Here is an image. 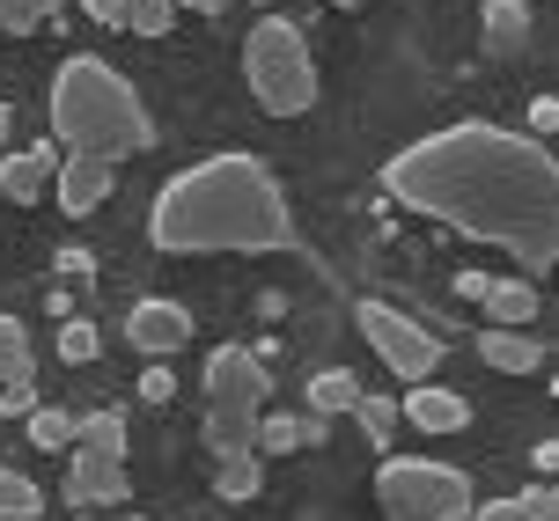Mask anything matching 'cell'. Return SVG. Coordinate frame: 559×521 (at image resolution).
Here are the masks:
<instances>
[{
    "mask_svg": "<svg viewBox=\"0 0 559 521\" xmlns=\"http://www.w3.org/2000/svg\"><path fill=\"white\" fill-rule=\"evenodd\" d=\"M29 330L15 316H0V383H29Z\"/></svg>",
    "mask_w": 559,
    "mask_h": 521,
    "instance_id": "603a6c76",
    "label": "cell"
},
{
    "mask_svg": "<svg viewBox=\"0 0 559 521\" xmlns=\"http://www.w3.org/2000/svg\"><path fill=\"white\" fill-rule=\"evenodd\" d=\"M354 397H361V375H354V367H324V375L309 383V412L338 419V412H354Z\"/></svg>",
    "mask_w": 559,
    "mask_h": 521,
    "instance_id": "e0dca14e",
    "label": "cell"
},
{
    "mask_svg": "<svg viewBox=\"0 0 559 521\" xmlns=\"http://www.w3.org/2000/svg\"><path fill=\"white\" fill-rule=\"evenodd\" d=\"M324 440H332V419L309 412V419H302V448H324Z\"/></svg>",
    "mask_w": 559,
    "mask_h": 521,
    "instance_id": "1f68e13d",
    "label": "cell"
},
{
    "mask_svg": "<svg viewBox=\"0 0 559 521\" xmlns=\"http://www.w3.org/2000/svg\"><path fill=\"white\" fill-rule=\"evenodd\" d=\"M126 521H140V514H126Z\"/></svg>",
    "mask_w": 559,
    "mask_h": 521,
    "instance_id": "74e56055",
    "label": "cell"
},
{
    "mask_svg": "<svg viewBox=\"0 0 559 521\" xmlns=\"http://www.w3.org/2000/svg\"><path fill=\"white\" fill-rule=\"evenodd\" d=\"M383 192L419 220H442L515 265H559V155L508 125H442L383 162Z\"/></svg>",
    "mask_w": 559,
    "mask_h": 521,
    "instance_id": "6da1fadb",
    "label": "cell"
},
{
    "mask_svg": "<svg viewBox=\"0 0 559 521\" xmlns=\"http://www.w3.org/2000/svg\"><path fill=\"white\" fill-rule=\"evenodd\" d=\"M531 125H537V140L559 133V96H537V104H531Z\"/></svg>",
    "mask_w": 559,
    "mask_h": 521,
    "instance_id": "f546056e",
    "label": "cell"
},
{
    "mask_svg": "<svg viewBox=\"0 0 559 521\" xmlns=\"http://www.w3.org/2000/svg\"><path fill=\"white\" fill-rule=\"evenodd\" d=\"M45 104H52V133L67 140V155H96L118 169L155 147V118L140 104V88L104 59H67Z\"/></svg>",
    "mask_w": 559,
    "mask_h": 521,
    "instance_id": "3957f363",
    "label": "cell"
},
{
    "mask_svg": "<svg viewBox=\"0 0 559 521\" xmlns=\"http://www.w3.org/2000/svg\"><path fill=\"white\" fill-rule=\"evenodd\" d=\"M523 37H531V0H486V45L523 52Z\"/></svg>",
    "mask_w": 559,
    "mask_h": 521,
    "instance_id": "2e32d148",
    "label": "cell"
},
{
    "mask_svg": "<svg viewBox=\"0 0 559 521\" xmlns=\"http://www.w3.org/2000/svg\"><path fill=\"white\" fill-rule=\"evenodd\" d=\"M37 514H45L37 477H23V470H0V521H37Z\"/></svg>",
    "mask_w": 559,
    "mask_h": 521,
    "instance_id": "ac0fdd59",
    "label": "cell"
},
{
    "mask_svg": "<svg viewBox=\"0 0 559 521\" xmlns=\"http://www.w3.org/2000/svg\"><path fill=\"white\" fill-rule=\"evenodd\" d=\"M192 330L199 324H192L185 302H133V316H126V346H140L147 360H163V353H177Z\"/></svg>",
    "mask_w": 559,
    "mask_h": 521,
    "instance_id": "9c48e42d",
    "label": "cell"
},
{
    "mask_svg": "<svg viewBox=\"0 0 559 521\" xmlns=\"http://www.w3.org/2000/svg\"><path fill=\"white\" fill-rule=\"evenodd\" d=\"M0 412L29 419V412H37V389H29V383H0Z\"/></svg>",
    "mask_w": 559,
    "mask_h": 521,
    "instance_id": "f1b7e54d",
    "label": "cell"
},
{
    "mask_svg": "<svg viewBox=\"0 0 559 521\" xmlns=\"http://www.w3.org/2000/svg\"><path fill=\"white\" fill-rule=\"evenodd\" d=\"M82 8L104 29H133V37H169V23H177L169 0H82Z\"/></svg>",
    "mask_w": 559,
    "mask_h": 521,
    "instance_id": "4fadbf2b",
    "label": "cell"
},
{
    "mask_svg": "<svg viewBox=\"0 0 559 521\" xmlns=\"http://www.w3.org/2000/svg\"><path fill=\"white\" fill-rule=\"evenodd\" d=\"M537 470H545V477H559V440H545V448H537Z\"/></svg>",
    "mask_w": 559,
    "mask_h": 521,
    "instance_id": "d6a6232c",
    "label": "cell"
},
{
    "mask_svg": "<svg viewBox=\"0 0 559 521\" xmlns=\"http://www.w3.org/2000/svg\"><path fill=\"white\" fill-rule=\"evenodd\" d=\"M464 521H537V514L523 507V499H486V507H472Z\"/></svg>",
    "mask_w": 559,
    "mask_h": 521,
    "instance_id": "4316f807",
    "label": "cell"
},
{
    "mask_svg": "<svg viewBox=\"0 0 559 521\" xmlns=\"http://www.w3.org/2000/svg\"><path fill=\"white\" fill-rule=\"evenodd\" d=\"M338 8H361V0H338Z\"/></svg>",
    "mask_w": 559,
    "mask_h": 521,
    "instance_id": "8d00e7d4",
    "label": "cell"
},
{
    "mask_svg": "<svg viewBox=\"0 0 559 521\" xmlns=\"http://www.w3.org/2000/svg\"><path fill=\"white\" fill-rule=\"evenodd\" d=\"M265 360L243 346H214L206 360V456H258V419H265Z\"/></svg>",
    "mask_w": 559,
    "mask_h": 521,
    "instance_id": "277c9868",
    "label": "cell"
},
{
    "mask_svg": "<svg viewBox=\"0 0 559 521\" xmlns=\"http://www.w3.org/2000/svg\"><path fill=\"white\" fill-rule=\"evenodd\" d=\"M478 302H486V324H493V330H523L537 316V287H531V279H493Z\"/></svg>",
    "mask_w": 559,
    "mask_h": 521,
    "instance_id": "9a60e30c",
    "label": "cell"
},
{
    "mask_svg": "<svg viewBox=\"0 0 559 521\" xmlns=\"http://www.w3.org/2000/svg\"><path fill=\"white\" fill-rule=\"evenodd\" d=\"M354 324H361V338L383 353V367H391L405 389H413V383H435V367H442V338H435V330H419L405 308L361 302V308H354Z\"/></svg>",
    "mask_w": 559,
    "mask_h": 521,
    "instance_id": "52a82bcc",
    "label": "cell"
},
{
    "mask_svg": "<svg viewBox=\"0 0 559 521\" xmlns=\"http://www.w3.org/2000/svg\"><path fill=\"white\" fill-rule=\"evenodd\" d=\"M74 448H96V456H126V419H118V412H88V419H74Z\"/></svg>",
    "mask_w": 559,
    "mask_h": 521,
    "instance_id": "ffe728a7",
    "label": "cell"
},
{
    "mask_svg": "<svg viewBox=\"0 0 559 521\" xmlns=\"http://www.w3.org/2000/svg\"><path fill=\"white\" fill-rule=\"evenodd\" d=\"M243 82H251L265 118H302L317 104V59H309L302 23H287V15L251 23V37H243Z\"/></svg>",
    "mask_w": 559,
    "mask_h": 521,
    "instance_id": "5b68a950",
    "label": "cell"
},
{
    "mask_svg": "<svg viewBox=\"0 0 559 521\" xmlns=\"http://www.w3.org/2000/svg\"><path fill=\"white\" fill-rule=\"evenodd\" d=\"M397 419H413L419 434H464V426H472V404L442 383H413L397 397Z\"/></svg>",
    "mask_w": 559,
    "mask_h": 521,
    "instance_id": "30bf717a",
    "label": "cell"
},
{
    "mask_svg": "<svg viewBox=\"0 0 559 521\" xmlns=\"http://www.w3.org/2000/svg\"><path fill=\"white\" fill-rule=\"evenodd\" d=\"M140 397H147V404H169V397H177V375H169L163 360H155V367L140 375Z\"/></svg>",
    "mask_w": 559,
    "mask_h": 521,
    "instance_id": "83f0119b",
    "label": "cell"
},
{
    "mask_svg": "<svg viewBox=\"0 0 559 521\" xmlns=\"http://www.w3.org/2000/svg\"><path fill=\"white\" fill-rule=\"evenodd\" d=\"M258 448H265V456H302V419L265 412L258 419Z\"/></svg>",
    "mask_w": 559,
    "mask_h": 521,
    "instance_id": "cb8c5ba5",
    "label": "cell"
},
{
    "mask_svg": "<svg viewBox=\"0 0 559 521\" xmlns=\"http://www.w3.org/2000/svg\"><path fill=\"white\" fill-rule=\"evenodd\" d=\"M0 147H8V104H0Z\"/></svg>",
    "mask_w": 559,
    "mask_h": 521,
    "instance_id": "e575fe53",
    "label": "cell"
},
{
    "mask_svg": "<svg viewBox=\"0 0 559 521\" xmlns=\"http://www.w3.org/2000/svg\"><path fill=\"white\" fill-rule=\"evenodd\" d=\"M52 198H59L74 220L96 214V206L111 198V162H96V155H67V162L52 169Z\"/></svg>",
    "mask_w": 559,
    "mask_h": 521,
    "instance_id": "8fae6325",
    "label": "cell"
},
{
    "mask_svg": "<svg viewBox=\"0 0 559 521\" xmlns=\"http://www.w3.org/2000/svg\"><path fill=\"white\" fill-rule=\"evenodd\" d=\"M383 521H464L472 514V477L435 456H391L376 470Z\"/></svg>",
    "mask_w": 559,
    "mask_h": 521,
    "instance_id": "8992f818",
    "label": "cell"
},
{
    "mask_svg": "<svg viewBox=\"0 0 559 521\" xmlns=\"http://www.w3.org/2000/svg\"><path fill=\"white\" fill-rule=\"evenodd\" d=\"M52 169H59V147H15L0 162V192L15 198V206H29V198L52 192Z\"/></svg>",
    "mask_w": 559,
    "mask_h": 521,
    "instance_id": "7c38bea8",
    "label": "cell"
},
{
    "mask_svg": "<svg viewBox=\"0 0 559 521\" xmlns=\"http://www.w3.org/2000/svg\"><path fill=\"white\" fill-rule=\"evenodd\" d=\"M478 360L501 367V375H537L545 367V346L523 338V330H478Z\"/></svg>",
    "mask_w": 559,
    "mask_h": 521,
    "instance_id": "5bb4252c",
    "label": "cell"
},
{
    "mask_svg": "<svg viewBox=\"0 0 559 521\" xmlns=\"http://www.w3.org/2000/svg\"><path fill=\"white\" fill-rule=\"evenodd\" d=\"M23 426H29V448H45V456H67V440H74V419L59 412V404H37Z\"/></svg>",
    "mask_w": 559,
    "mask_h": 521,
    "instance_id": "7402d4cb",
    "label": "cell"
},
{
    "mask_svg": "<svg viewBox=\"0 0 559 521\" xmlns=\"http://www.w3.org/2000/svg\"><path fill=\"white\" fill-rule=\"evenodd\" d=\"M74 521H96V514H88V507H82V514H74Z\"/></svg>",
    "mask_w": 559,
    "mask_h": 521,
    "instance_id": "d590c367",
    "label": "cell"
},
{
    "mask_svg": "<svg viewBox=\"0 0 559 521\" xmlns=\"http://www.w3.org/2000/svg\"><path fill=\"white\" fill-rule=\"evenodd\" d=\"M147 235H155V250H169V257H214V250L265 257V250L302 243L280 177L258 162V155H206V162L177 169L163 192H155Z\"/></svg>",
    "mask_w": 559,
    "mask_h": 521,
    "instance_id": "7a4b0ae2",
    "label": "cell"
},
{
    "mask_svg": "<svg viewBox=\"0 0 559 521\" xmlns=\"http://www.w3.org/2000/svg\"><path fill=\"white\" fill-rule=\"evenodd\" d=\"M52 8H59V0H0V29H15V37H23V29H37Z\"/></svg>",
    "mask_w": 559,
    "mask_h": 521,
    "instance_id": "484cf974",
    "label": "cell"
},
{
    "mask_svg": "<svg viewBox=\"0 0 559 521\" xmlns=\"http://www.w3.org/2000/svg\"><path fill=\"white\" fill-rule=\"evenodd\" d=\"M67 499H74V507H126V499H133L126 456H96V448H74V463H67Z\"/></svg>",
    "mask_w": 559,
    "mask_h": 521,
    "instance_id": "ba28073f",
    "label": "cell"
},
{
    "mask_svg": "<svg viewBox=\"0 0 559 521\" xmlns=\"http://www.w3.org/2000/svg\"><path fill=\"white\" fill-rule=\"evenodd\" d=\"M258 485H265V470H258V456H228V463H214V493L222 499H258Z\"/></svg>",
    "mask_w": 559,
    "mask_h": 521,
    "instance_id": "44dd1931",
    "label": "cell"
},
{
    "mask_svg": "<svg viewBox=\"0 0 559 521\" xmlns=\"http://www.w3.org/2000/svg\"><path fill=\"white\" fill-rule=\"evenodd\" d=\"M354 419H361L368 448H391V434H397V397H376V389H361V397H354Z\"/></svg>",
    "mask_w": 559,
    "mask_h": 521,
    "instance_id": "d6986e66",
    "label": "cell"
},
{
    "mask_svg": "<svg viewBox=\"0 0 559 521\" xmlns=\"http://www.w3.org/2000/svg\"><path fill=\"white\" fill-rule=\"evenodd\" d=\"M523 507H531L537 521H559V485H545V493H523Z\"/></svg>",
    "mask_w": 559,
    "mask_h": 521,
    "instance_id": "4dcf8cb0",
    "label": "cell"
},
{
    "mask_svg": "<svg viewBox=\"0 0 559 521\" xmlns=\"http://www.w3.org/2000/svg\"><path fill=\"white\" fill-rule=\"evenodd\" d=\"M96 353H104L96 324H59V360H67V367H88Z\"/></svg>",
    "mask_w": 559,
    "mask_h": 521,
    "instance_id": "d4e9b609",
    "label": "cell"
},
{
    "mask_svg": "<svg viewBox=\"0 0 559 521\" xmlns=\"http://www.w3.org/2000/svg\"><path fill=\"white\" fill-rule=\"evenodd\" d=\"M169 8H192V15H222L228 0H169Z\"/></svg>",
    "mask_w": 559,
    "mask_h": 521,
    "instance_id": "836d02e7",
    "label": "cell"
}]
</instances>
